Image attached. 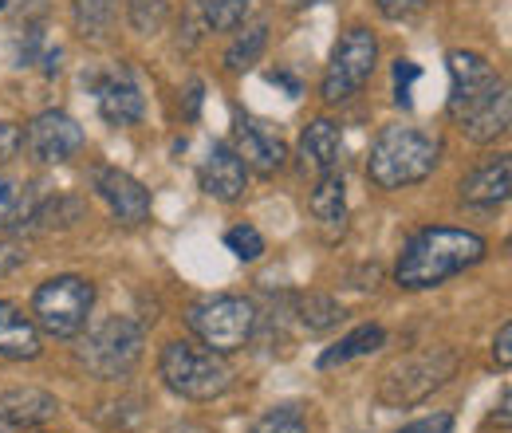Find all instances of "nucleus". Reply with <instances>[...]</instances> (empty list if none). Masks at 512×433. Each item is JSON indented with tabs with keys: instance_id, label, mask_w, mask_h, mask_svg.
Instances as JSON below:
<instances>
[{
	"instance_id": "26",
	"label": "nucleus",
	"mask_w": 512,
	"mask_h": 433,
	"mask_svg": "<svg viewBox=\"0 0 512 433\" xmlns=\"http://www.w3.org/2000/svg\"><path fill=\"white\" fill-rule=\"evenodd\" d=\"M170 16V0H127V20L138 36H158Z\"/></svg>"
},
{
	"instance_id": "12",
	"label": "nucleus",
	"mask_w": 512,
	"mask_h": 433,
	"mask_svg": "<svg viewBox=\"0 0 512 433\" xmlns=\"http://www.w3.org/2000/svg\"><path fill=\"white\" fill-rule=\"evenodd\" d=\"M56 414H60L56 394L40 386H20L0 394V433H32Z\"/></svg>"
},
{
	"instance_id": "9",
	"label": "nucleus",
	"mask_w": 512,
	"mask_h": 433,
	"mask_svg": "<svg viewBox=\"0 0 512 433\" xmlns=\"http://www.w3.org/2000/svg\"><path fill=\"white\" fill-rule=\"evenodd\" d=\"M497 71L493 63L477 52H449V119H465L473 107L485 103V95L497 87Z\"/></svg>"
},
{
	"instance_id": "29",
	"label": "nucleus",
	"mask_w": 512,
	"mask_h": 433,
	"mask_svg": "<svg viewBox=\"0 0 512 433\" xmlns=\"http://www.w3.org/2000/svg\"><path fill=\"white\" fill-rule=\"evenodd\" d=\"M24 260H28V248L20 245L16 237H4V233H0V280H4V276H12Z\"/></svg>"
},
{
	"instance_id": "22",
	"label": "nucleus",
	"mask_w": 512,
	"mask_h": 433,
	"mask_svg": "<svg viewBox=\"0 0 512 433\" xmlns=\"http://www.w3.org/2000/svg\"><path fill=\"white\" fill-rule=\"evenodd\" d=\"M115 16H119V0H71V20L83 40H107Z\"/></svg>"
},
{
	"instance_id": "23",
	"label": "nucleus",
	"mask_w": 512,
	"mask_h": 433,
	"mask_svg": "<svg viewBox=\"0 0 512 433\" xmlns=\"http://www.w3.org/2000/svg\"><path fill=\"white\" fill-rule=\"evenodd\" d=\"M264 48H268V24H264V20H256V24H249V28L229 44V52H225V67H229L233 75H241V71H249V67L264 56Z\"/></svg>"
},
{
	"instance_id": "10",
	"label": "nucleus",
	"mask_w": 512,
	"mask_h": 433,
	"mask_svg": "<svg viewBox=\"0 0 512 433\" xmlns=\"http://www.w3.org/2000/svg\"><path fill=\"white\" fill-rule=\"evenodd\" d=\"M28 150L36 162L44 166H56V162H67L71 154L83 150V126L75 123L64 111H44L28 123Z\"/></svg>"
},
{
	"instance_id": "16",
	"label": "nucleus",
	"mask_w": 512,
	"mask_h": 433,
	"mask_svg": "<svg viewBox=\"0 0 512 433\" xmlns=\"http://www.w3.org/2000/svg\"><path fill=\"white\" fill-rule=\"evenodd\" d=\"M509 189L512 162L509 154H497L493 162H485L469 178H461V201L465 205H501V201H509Z\"/></svg>"
},
{
	"instance_id": "32",
	"label": "nucleus",
	"mask_w": 512,
	"mask_h": 433,
	"mask_svg": "<svg viewBox=\"0 0 512 433\" xmlns=\"http://www.w3.org/2000/svg\"><path fill=\"white\" fill-rule=\"evenodd\" d=\"M493 359H497L501 371L512 367V323H501V331H497V339H493Z\"/></svg>"
},
{
	"instance_id": "19",
	"label": "nucleus",
	"mask_w": 512,
	"mask_h": 433,
	"mask_svg": "<svg viewBox=\"0 0 512 433\" xmlns=\"http://www.w3.org/2000/svg\"><path fill=\"white\" fill-rule=\"evenodd\" d=\"M308 209L323 229V237L335 241L347 229V186H343V178L339 174H320V182L308 197Z\"/></svg>"
},
{
	"instance_id": "28",
	"label": "nucleus",
	"mask_w": 512,
	"mask_h": 433,
	"mask_svg": "<svg viewBox=\"0 0 512 433\" xmlns=\"http://www.w3.org/2000/svg\"><path fill=\"white\" fill-rule=\"evenodd\" d=\"M225 245H229V252H233L237 260H260V256H264V237L256 233L253 225L229 229V233H225Z\"/></svg>"
},
{
	"instance_id": "1",
	"label": "nucleus",
	"mask_w": 512,
	"mask_h": 433,
	"mask_svg": "<svg viewBox=\"0 0 512 433\" xmlns=\"http://www.w3.org/2000/svg\"><path fill=\"white\" fill-rule=\"evenodd\" d=\"M485 252H489V245L481 233L453 229V225H430L406 241L402 256H398V268H394V280L410 292L438 288L449 276L481 264Z\"/></svg>"
},
{
	"instance_id": "17",
	"label": "nucleus",
	"mask_w": 512,
	"mask_h": 433,
	"mask_svg": "<svg viewBox=\"0 0 512 433\" xmlns=\"http://www.w3.org/2000/svg\"><path fill=\"white\" fill-rule=\"evenodd\" d=\"M99 115L111 126H134L142 115H146V103H142V91L138 83L130 79L127 71L123 75H111L99 83Z\"/></svg>"
},
{
	"instance_id": "15",
	"label": "nucleus",
	"mask_w": 512,
	"mask_h": 433,
	"mask_svg": "<svg viewBox=\"0 0 512 433\" xmlns=\"http://www.w3.org/2000/svg\"><path fill=\"white\" fill-rule=\"evenodd\" d=\"M44 347H40V327L32 315L0 300V363H28L36 359Z\"/></svg>"
},
{
	"instance_id": "11",
	"label": "nucleus",
	"mask_w": 512,
	"mask_h": 433,
	"mask_svg": "<svg viewBox=\"0 0 512 433\" xmlns=\"http://www.w3.org/2000/svg\"><path fill=\"white\" fill-rule=\"evenodd\" d=\"M95 193L103 197V205L111 209V217L119 225H142L150 217V193L138 178H130L119 166H99L95 170Z\"/></svg>"
},
{
	"instance_id": "5",
	"label": "nucleus",
	"mask_w": 512,
	"mask_h": 433,
	"mask_svg": "<svg viewBox=\"0 0 512 433\" xmlns=\"http://www.w3.org/2000/svg\"><path fill=\"white\" fill-rule=\"evenodd\" d=\"M142 347H146L142 323H134L127 315H115V319L99 323L79 343V363L95 374V378L115 382V378H127L142 363Z\"/></svg>"
},
{
	"instance_id": "8",
	"label": "nucleus",
	"mask_w": 512,
	"mask_h": 433,
	"mask_svg": "<svg viewBox=\"0 0 512 433\" xmlns=\"http://www.w3.org/2000/svg\"><path fill=\"white\" fill-rule=\"evenodd\" d=\"M375 63H379V40H375V32L371 28H347L343 40L331 52L327 71H323L320 95L327 103L351 99L375 75Z\"/></svg>"
},
{
	"instance_id": "35",
	"label": "nucleus",
	"mask_w": 512,
	"mask_h": 433,
	"mask_svg": "<svg viewBox=\"0 0 512 433\" xmlns=\"http://www.w3.org/2000/svg\"><path fill=\"white\" fill-rule=\"evenodd\" d=\"M509 406H512V398H509V390H505V398H501V414H497L501 426H509Z\"/></svg>"
},
{
	"instance_id": "25",
	"label": "nucleus",
	"mask_w": 512,
	"mask_h": 433,
	"mask_svg": "<svg viewBox=\"0 0 512 433\" xmlns=\"http://www.w3.org/2000/svg\"><path fill=\"white\" fill-rule=\"evenodd\" d=\"M197 12H201V24L209 32H233L245 24L249 0H197Z\"/></svg>"
},
{
	"instance_id": "18",
	"label": "nucleus",
	"mask_w": 512,
	"mask_h": 433,
	"mask_svg": "<svg viewBox=\"0 0 512 433\" xmlns=\"http://www.w3.org/2000/svg\"><path fill=\"white\" fill-rule=\"evenodd\" d=\"M300 158L304 166H312L316 174H335L339 162H343V134L331 119H312L304 126V138H300Z\"/></svg>"
},
{
	"instance_id": "27",
	"label": "nucleus",
	"mask_w": 512,
	"mask_h": 433,
	"mask_svg": "<svg viewBox=\"0 0 512 433\" xmlns=\"http://www.w3.org/2000/svg\"><path fill=\"white\" fill-rule=\"evenodd\" d=\"M249 433H312L308 430V422H304V414L300 410H292V406H284V410H268L264 418H256Z\"/></svg>"
},
{
	"instance_id": "7",
	"label": "nucleus",
	"mask_w": 512,
	"mask_h": 433,
	"mask_svg": "<svg viewBox=\"0 0 512 433\" xmlns=\"http://www.w3.org/2000/svg\"><path fill=\"white\" fill-rule=\"evenodd\" d=\"M186 323L201 339V347H209L217 355H233L253 339L256 308L253 300H241V296H209V300L193 304Z\"/></svg>"
},
{
	"instance_id": "34",
	"label": "nucleus",
	"mask_w": 512,
	"mask_h": 433,
	"mask_svg": "<svg viewBox=\"0 0 512 433\" xmlns=\"http://www.w3.org/2000/svg\"><path fill=\"white\" fill-rule=\"evenodd\" d=\"M375 4H379V12H383L386 20H402V16L422 8V0H375Z\"/></svg>"
},
{
	"instance_id": "14",
	"label": "nucleus",
	"mask_w": 512,
	"mask_h": 433,
	"mask_svg": "<svg viewBox=\"0 0 512 433\" xmlns=\"http://www.w3.org/2000/svg\"><path fill=\"white\" fill-rule=\"evenodd\" d=\"M233 150H237V158L256 170V174H276L284 162H288V146L268 130L264 123H256L249 115H237V126H233Z\"/></svg>"
},
{
	"instance_id": "4",
	"label": "nucleus",
	"mask_w": 512,
	"mask_h": 433,
	"mask_svg": "<svg viewBox=\"0 0 512 433\" xmlns=\"http://www.w3.org/2000/svg\"><path fill=\"white\" fill-rule=\"evenodd\" d=\"M457 351L453 347H426L406 359H398L390 371L379 378V402L390 410H406L426 402L434 390H442L449 378L457 374Z\"/></svg>"
},
{
	"instance_id": "20",
	"label": "nucleus",
	"mask_w": 512,
	"mask_h": 433,
	"mask_svg": "<svg viewBox=\"0 0 512 433\" xmlns=\"http://www.w3.org/2000/svg\"><path fill=\"white\" fill-rule=\"evenodd\" d=\"M509 115H512L509 87L497 83V87L485 95V103L473 107V111L461 119V123H465L461 130H465L469 142H493V138H501V134L509 130Z\"/></svg>"
},
{
	"instance_id": "2",
	"label": "nucleus",
	"mask_w": 512,
	"mask_h": 433,
	"mask_svg": "<svg viewBox=\"0 0 512 433\" xmlns=\"http://www.w3.org/2000/svg\"><path fill=\"white\" fill-rule=\"evenodd\" d=\"M442 158V142L422 134L418 126H383V134L371 146L367 174L379 189L418 186L434 174Z\"/></svg>"
},
{
	"instance_id": "3",
	"label": "nucleus",
	"mask_w": 512,
	"mask_h": 433,
	"mask_svg": "<svg viewBox=\"0 0 512 433\" xmlns=\"http://www.w3.org/2000/svg\"><path fill=\"white\" fill-rule=\"evenodd\" d=\"M158 374L174 394H182L190 402H213L233 386V367L225 363V355L197 347L190 339H174L162 347Z\"/></svg>"
},
{
	"instance_id": "6",
	"label": "nucleus",
	"mask_w": 512,
	"mask_h": 433,
	"mask_svg": "<svg viewBox=\"0 0 512 433\" xmlns=\"http://www.w3.org/2000/svg\"><path fill=\"white\" fill-rule=\"evenodd\" d=\"M95 304V284L83 276H52L32 296V319L52 339H75L87 327Z\"/></svg>"
},
{
	"instance_id": "21",
	"label": "nucleus",
	"mask_w": 512,
	"mask_h": 433,
	"mask_svg": "<svg viewBox=\"0 0 512 433\" xmlns=\"http://www.w3.org/2000/svg\"><path fill=\"white\" fill-rule=\"evenodd\" d=\"M386 343V331L379 323H363V327H355L351 335H343L335 347H327L320 355V367L323 371H331V367H343V363H351V359H363V355H371V351H379Z\"/></svg>"
},
{
	"instance_id": "31",
	"label": "nucleus",
	"mask_w": 512,
	"mask_h": 433,
	"mask_svg": "<svg viewBox=\"0 0 512 433\" xmlns=\"http://www.w3.org/2000/svg\"><path fill=\"white\" fill-rule=\"evenodd\" d=\"M449 430H453V414L438 410V414H430V418H418V422L402 426L398 433H449Z\"/></svg>"
},
{
	"instance_id": "24",
	"label": "nucleus",
	"mask_w": 512,
	"mask_h": 433,
	"mask_svg": "<svg viewBox=\"0 0 512 433\" xmlns=\"http://www.w3.org/2000/svg\"><path fill=\"white\" fill-rule=\"evenodd\" d=\"M296 315H300V323L308 331H331L343 319V304L331 300V296H323V292H308V296L296 300Z\"/></svg>"
},
{
	"instance_id": "33",
	"label": "nucleus",
	"mask_w": 512,
	"mask_h": 433,
	"mask_svg": "<svg viewBox=\"0 0 512 433\" xmlns=\"http://www.w3.org/2000/svg\"><path fill=\"white\" fill-rule=\"evenodd\" d=\"M24 146V134H20V126L16 123H0V162H8V158H16V150Z\"/></svg>"
},
{
	"instance_id": "30",
	"label": "nucleus",
	"mask_w": 512,
	"mask_h": 433,
	"mask_svg": "<svg viewBox=\"0 0 512 433\" xmlns=\"http://www.w3.org/2000/svg\"><path fill=\"white\" fill-rule=\"evenodd\" d=\"M422 71H418V63H410V60H398L394 63V99L402 103V107H410L414 99H410V83L418 79Z\"/></svg>"
},
{
	"instance_id": "13",
	"label": "nucleus",
	"mask_w": 512,
	"mask_h": 433,
	"mask_svg": "<svg viewBox=\"0 0 512 433\" xmlns=\"http://www.w3.org/2000/svg\"><path fill=\"white\" fill-rule=\"evenodd\" d=\"M197 182H201V189H205L209 197H217V201H241L245 182H249V166L237 158L233 146L213 142L209 154H205L201 166H197Z\"/></svg>"
}]
</instances>
